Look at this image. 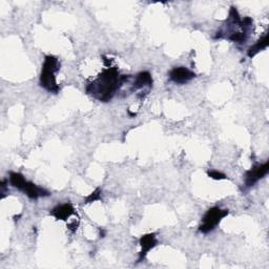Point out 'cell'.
<instances>
[{
  "label": "cell",
  "mask_w": 269,
  "mask_h": 269,
  "mask_svg": "<svg viewBox=\"0 0 269 269\" xmlns=\"http://www.w3.org/2000/svg\"><path fill=\"white\" fill-rule=\"evenodd\" d=\"M128 78L129 76H119V72L116 68H110L99 76L96 82L86 87V92L87 94H92L100 101L107 102Z\"/></svg>",
  "instance_id": "cell-1"
},
{
  "label": "cell",
  "mask_w": 269,
  "mask_h": 269,
  "mask_svg": "<svg viewBox=\"0 0 269 269\" xmlns=\"http://www.w3.org/2000/svg\"><path fill=\"white\" fill-rule=\"evenodd\" d=\"M60 64L58 59L53 56H47L46 60L42 65L41 76H40V85L49 92L57 94L59 92V86L56 82L55 74L59 71Z\"/></svg>",
  "instance_id": "cell-2"
},
{
  "label": "cell",
  "mask_w": 269,
  "mask_h": 269,
  "mask_svg": "<svg viewBox=\"0 0 269 269\" xmlns=\"http://www.w3.org/2000/svg\"><path fill=\"white\" fill-rule=\"evenodd\" d=\"M228 214V209H222L220 207H213L208 209L204 217H203L199 231L203 232V234H207V232L214 230L223 218L226 217Z\"/></svg>",
  "instance_id": "cell-3"
},
{
  "label": "cell",
  "mask_w": 269,
  "mask_h": 269,
  "mask_svg": "<svg viewBox=\"0 0 269 269\" xmlns=\"http://www.w3.org/2000/svg\"><path fill=\"white\" fill-rule=\"evenodd\" d=\"M269 171V162L267 161L264 164L253 166L250 171L245 174V185L247 187L253 186L259 180L264 178Z\"/></svg>",
  "instance_id": "cell-4"
},
{
  "label": "cell",
  "mask_w": 269,
  "mask_h": 269,
  "mask_svg": "<svg viewBox=\"0 0 269 269\" xmlns=\"http://www.w3.org/2000/svg\"><path fill=\"white\" fill-rule=\"evenodd\" d=\"M170 77L174 83L185 84L188 81H191L192 79H194L196 77V74L186 68L179 67V68H174L171 71Z\"/></svg>",
  "instance_id": "cell-5"
},
{
  "label": "cell",
  "mask_w": 269,
  "mask_h": 269,
  "mask_svg": "<svg viewBox=\"0 0 269 269\" xmlns=\"http://www.w3.org/2000/svg\"><path fill=\"white\" fill-rule=\"evenodd\" d=\"M21 191H23L28 198L33 200H36L41 197H48V196H49V193L46 191L45 188H41L32 182H28V181H26Z\"/></svg>",
  "instance_id": "cell-6"
},
{
  "label": "cell",
  "mask_w": 269,
  "mask_h": 269,
  "mask_svg": "<svg viewBox=\"0 0 269 269\" xmlns=\"http://www.w3.org/2000/svg\"><path fill=\"white\" fill-rule=\"evenodd\" d=\"M50 215L55 217L57 220H68L71 216L75 214V209L70 203H65V204H61L56 206L54 209L50 210Z\"/></svg>",
  "instance_id": "cell-7"
},
{
  "label": "cell",
  "mask_w": 269,
  "mask_h": 269,
  "mask_svg": "<svg viewBox=\"0 0 269 269\" xmlns=\"http://www.w3.org/2000/svg\"><path fill=\"white\" fill-rule=\"evenodd\" d=\"M158 244V241L156 239V236L154 234L145 235L140 239V245H141V251L139 256V262H141L145 257H147V252L154 248V247Z\"/></svg>",
  "instance_id": "cell-8"
},
{
  "label": "cell",
  "mask_w": 269,
  "mask_h": 269,
  "mask_svg": "<svg viewBox=\"0 0 269 269\" xmlns=\"http://www.w3.org/2000/svg\"><path fill=\"white\" fill-rule=\"evenodd\" d=\"M152 85V79L148 72H141L137 75L136 80L134 82V89H143L145 86H151Z\"/></svg>",
  "instance_id": "cell-9"
},
{
  "label": "cell",
  "mask_w": 269,
  "mask_h": 269,
  "mask_svg": "<svg viewBox=\"0 0 269 269\" xmlns=\"http://www.w3.org/2000/svg\"><path fill=\"white\" fill-rule=\"evenodd\" d=\"M267 46H268V35L265 34L263 36V37L260 38L257 41L256 45H253L252 47H250L248 49V52H247V55H248V57L252 58V57L256 56L258 53H260L263 49H265L267 48Z\"/></svg>",
  "instance_id": "cell-10"
},
{
  "label": "cell",
  "mask_w": 269,
  "mask_h": 269,
  "mask_svg": "<svg viewBox=\"0 0 269 269\" xmlns=\"http://www.w3.org/2000/svg\"><path fill=\"white\" fill-rule=\"evenodd\" d=\"M26 180L24 179V177L23 174L19 172H10V183L12 186L18 188V190H23L24 185L25 184Z\"/></svg>",
  "instance_id": "cell-11"
},
{
  "label": "cell",
  "mask_w": 269,
  "mask_h": 269,
  "mask_svg": "<svg viewBox=\"0 0 269 269\" xmlns=\"http://www.w3.org/2000/svg\"><path fill=\"white\" fill-rule=\"evenodd\" d=\"M101 198V191L99 190V188H97V190L95 192H93L89 197H87L85 199V203H92V202H95L97 200H100Z\"/></svg>",
  "instance_id": "cell-12"
},
{
  "label": "cell",
  "mask_w": 269,
  "mask_h": 269,
  "mask_svg": "<svg viewBox=\"0 0 269 269\" xmlns=\"http://www.w3.org/2000/svg\"><path fill=\"white\" fill-rule=\"evenodd\" d=\"M208 177L212 178V179H215V180H223V179H226V176L223 172H220L218 171H208Z\"/></svg>",
  "instance_id": "cell-13"
}]
</instances>
